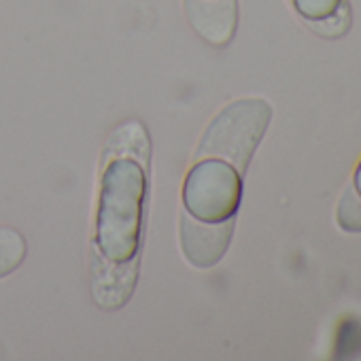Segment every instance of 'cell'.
I'll use <instances>...</instances> for the list:
<instances>
[{
    "mask_svg": "<svg viewBox=\"0 0 361 361\" xmlns=\"http://www.w3.org/2000/svg\"><path fill=\"white\" fill-rule=\"evenodd\" d=\"M147 178L136 159L115 157L102 176L96 245L113 264H128L138 253Z\"/></svg>",
    "mask_w": 361,
    "mask_h": 361,
    "instance_id": "obj_1",
    "label": "cell"
},
{
    "mask_svg": "<svg viewBox=\"0 0 361 361\" xmlns=\"http://www.w3.org/2000/svg\"><path fill=\"white\" fill-rule=\"evenodd\" d=\"M270 117V104L259 98H247L228 104L207 128L198 149V159L219 157L243 174L266 134Z\"/></svg>",
    "mask_w": 361,
    "mask_h": 361,
    "instance_id": "obj_2",
    "label": "cell"
},
{
    "mask_svg": "<svg viewBox=\"0 0 361 361\" xmlns=\"http://www.w3.org/2000/svg\"><path fill=\"white\" fill-rule=\"evenodd\" d=\"M243 196L240 172L219 157H200L185 176L183 204L200 221H226L236 215Z\"/></svg>",
    "mask_w": 361,
    "mask_h": 361,
    "instance_id": "obj_3",
    "label": "cell"
},
{
    "mask_svg": "<svg viewBox=\"0 0 361 361\" xmlns=\"http://www.w3.org/2000/svg\"><path fill=\"white\" fill-rule=\"evenodd\" d=\"M234 217L226 221H200L188 211L180 217V249L196 268H213L228 251Z\"/></svg>",
    "mask_w": 361,
    "mask_h": 361,
    "instance_id": "obj_4",
    "label": "cell"
},
{
    "mask_svg": "<svg viewBox=\"0 0 361 361\" xmlns=\"http://www.w3.org/2000/svg\"><path fill=\"white\" fill-rule=\"evenodd\" d=\"M192 28L211 45H226L236 30V0H185Z\"/></svg>",
    "mask_w": 361,
    "mask_h": 361,
    "instance_id": "obj_5",
    "label": "cell"
},
{
    "mask_svg": "<svg viewBox=\"0 0 361 361\" xmlns=\"http://www.w3.org/2000/svg\"><path fill=\"white\" fill-rule=\"evenodd\" d=\"M26 257V240L11 228H0V279L16 272Z\"/></svg>",
    "mask_w": 361,
    "mask_h": 361,
    "instance_id": "obj_6",
    "label": "cell"
},
{
    "mask_svg": "<svg viewBox=\"0 0 361 361\" xmlns=\"http://www.w3.org/2000/svg\"><path fill=\"white\" fill-rule=\"evenodd\" d=\"M338 226L344 232H361V194L348 188L338 207Z\"/></svg>",
    "mask_w": 361,
    "mask_h": 361,
    "instance_id": "obj_7",
    "label": "cell"
},
{
    "mask_svg": "<svg viewBox=\"0 0 361 361\" xmlns=\"http://www.w3.org/2000/svg\"><path fill=\"white\" fill-rule=\"evenodd\" d=\"M293 5L308 20H325L336 13L340 0H293Z\"/></svg>",
    "mask_w": 361,
    "mask_h": 361,
    "instance_id": "obj_8",
    "label": "cell"
},
{
    "mask_svg": "<svg viewBox=\"0 0 361 361\" xmlns=\"http://www.w3.org/2000/svg\"><path fill=\"white\" fill-rule=\"evenodd\" d=\"M353 188L361 194V164H359V168H357V172H355V183H353Z\"/></svg>",
    "mask_w": 361,
    "mask_h": 361,
    "instance_id": "obj_9",
    "label": "cell"
}]
</instances>
